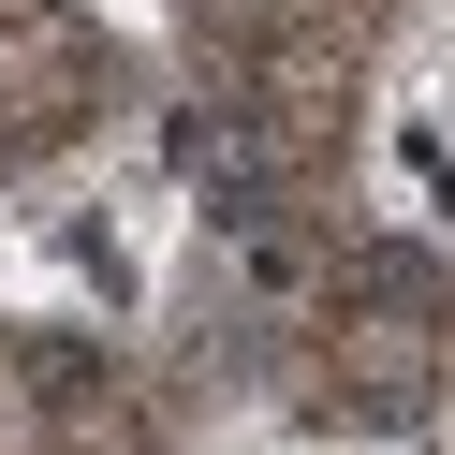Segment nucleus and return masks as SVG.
I'll return each mask as SVG.
<instances>
[]
</instances>
